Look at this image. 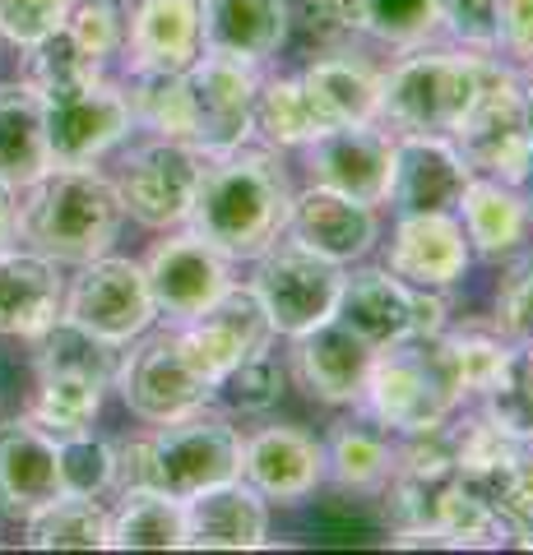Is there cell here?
I'll use <instances>...</instances> for the list:
<instances>
[{
    "mask_svg": "<svg viewBox=\"0 0 533 555\" xmlns=\"http://www.w3.org/2000/svg\"><path fill=\"white\" fill-rule=\"evenodd\" d=\"M297 190L269 149H232L204 158L195 204L186 228L228 259H255L288 232V208Z\"/></svg>",
    "mask_w": 533,
    "mask_h": 555,
    "instance_id": "1",
    "label": "cell"
},
{
    "mask_svg": "<svg viewBox=\"0 0 533 555\" xmlns=\"http://www.w3.org/2000/svg\"><path fill=\"white\" fill-rule=\"evenodd\" d=\"M126 222L116 181L98 167H51L28 185V199L14 204V232L51 264H89L107 255Z\"/></svg>",
    "mask_w": 533,
    "mask_h": 555,
    "instance_id": "2",
    "label": "cell"
},
{
    "mask_svg": "<svg viewBox=\"0 0 533 555\" xmlns=\"http://www.w3.org/2000/svg\"><path fill=\"white\" fill-rule=\"evenodd\" d=\"M242 430L218 412H191L177 422L153 426V436L126 444L116 454V481L122 491L130 486H153L167 495H195L204 486L242 477Z\"/></svg>",
    "mask_w": 533,
    "mask_h": 555,
    "instance_id": "3",
    "label": "cell"
},
{
    "mask_svg": "<svg viewBox=\"0 0 533 555\" xmlns=\"http://www.w3.org/2000/svg\"><path fill=\"white\" fill-rule=\"evenodd\" d=\"M363 403L376 422L399 430V436H422V430L445 426L464 403L450 338H404L376 352Z\"/></svg>",
    "mask_w": 533,
    "mask_h": 555,
    "instance_id": "4",
    "label": "cell"
},
{
    "mask_svg": "<svg viewBox=\"0 0 533 555\" xmlns=\"http://www.w3.org/2000/svg\"><path fill=\"white\" fill-rule=\"evenodd\" d=\"M478 56L483 51L469 47H413V56H404L381 83V120L399 134H450L478 93Z\"/></svg>",
    "mask_w": 533,
    "mask_h": 555,
    "instance_id": "5",
    "label": "cell"
},
{
    "mask_svg": "<svg viewBox=\"0 0 533 555\" xmlns=\"http://www.w3.org/2000/svg\"><path fill=\"white\" fill-rule=\"evenodd\" d=\"M450 139L478 177H496V181L520 185L524 167L533 158V139L524 126V102H520L515 65L492 56V51L478 56V93L469 102V112H464V120L450 130Z\"/></svg>",
    "mask_w": 533,
    "mask_h": 555,
    "instance_id": "6",
    "label": "cell"
},
{
    "mask_svg": "<svg viewBox=\"0 0 533 555\" xmlns=\"http://www.w3.org/2000/svg\"><path fill=\"white\" fill-rule=\"evenodd\" d=\"M126 347L130 352L116 366V389H122L130 416H140L144 426L177 422V416H191L218 398L214 379H204L191 366L177 328H163V334H149L144 328Z\"/></svg>",
    "mask_w": 533,
    "mask_h": 555,
    "instance_id": "7",
    "label": "cell"
},
{
    "mask_svg": "<svg viewBox=\"0 0 533 555\" xmlns=\"http://www.w3.org/2000/svg\"><path fill=\"white\" fill-rule=\"evenodd\" d=\"M343 264H334V259H325L316 250L297 246V241H274V246L265 255H255V297L265 301L269 310V324L274 334L283 338H302L312 334L316 324L334 320L339 310V292H343Z\"/></svg>",
    "mask_w": 533,
    "mask_h": 555,
    "instance_id": "8",
    "label": "cell"
},
{
    "mask_svg": "<svg viewBox=\"0 0 533 555\" xmlns=\"http://www.w3.org/2000/svg\"><path fill=\"white\" fill-rule=\"evenodd\" d=\"M204 171V153L186 139H163L153 134L144 144H135L122 171H116V195H122L126 214L144 228H186L195 204V185Z\"/></svg>",
    "mask_w": 533,
    "mask_h": 555,
    "instance_id": "9",
    "label": "cell"
},
{
    "mask_svg": "<svg viewBox=\"0 0 533 555\" xmlns=\"http://www.w3.org/2000/svg\"><path fill=\"white\" fill-rule=\"evenodd\" d=\"M61 315L89 328L93 338L112 343V347H126L153 328L158 310H153L149 297V278L144 264L122 255H98L89 264H79L75 283L65 287V301H61Z\"/></svg>",
    "mask_w": 533,
    "mask_h": 555,
    "instance_id": "10",
    "label": "cell"
},
{
    "mask_svg": "<svg viewBox=\"0 0 533 555\" xmlns=\"http://www.w3.org/2000/svg\"><path fill=\"white\" fill-rule=\"evenodd\" d=\"M186 89H191L195 112L191 144L204 158L246 144L255 130V89H261V75L251 61L228 56V51H200V61L186 69Z\"/></svg>",
    "mask_w": 533,
    "mask_h": 555,
    "instance_id": "11",
    "label": "cell"
},
{
    "mask_svg": "<svg viewBox=\"0 0 533 555\" xmlns=\"http://www.w3.org/2000/svg\"><path fill=\"white\" fill-rule=\"evenodd\" d=\"M177 334H181V347H186V357H191V366L204 379H214V385L237 366V361L265 352V347L279 338L269 324L265 301L255 297L251 283H228L210 310H200L195 320L177 324Z\"/></svg>",
    "mask_w": 533,
    "mask_h": 555,
    "instance_id": "12",
    "label": "cell"
},
{
    "mask_svg": "<svg viewBox=\"0 0 533 555\" xmlns=\"http://www.w3.org/2000/svg\"><path fill=\"white\" fill-rule=\"evenodd\" d=\"M144 278H149V297L158 320L186 324L223 297V287L232 283V259L186 228L149 250Z\"/></svg>",
    "mask_w": 533,
    "mask_h": 555,
    "instance_id": "13",
    "label": "cell"
},
{
    "mask_svg": "<svg viewBox=\"0 0 533 555\" xmlns=\"http://www.w3.org/2000/svg\"><path fill=\"white\" fill-rule=\"evenodd\" d=\"M135 130L126 89L93 79L75 93L47 98V149L51 167H93Z\"/></svg>",
    "mask_w": 533,
    "mask_h": 555,
    "instance_id": "14",
    "label": "cell"
},
{
    "mask_svg": "<svg viewBox=\"0 0 533 555\" xmlns=\"http://www.w3.org/2000/svg\"><path fill=\"white\" fill-rule=\"evenodd\" d=\"M390 167H394V134L371 126H334L306 144V171L316 185H330L348 199L381 208L390 199Z\"/></svg>",
    "mask_w": 533,
    "mask_h": 555,
    "instance_id": "15",
    "label": "cell"
},
{
    "mask_svg": "<svg viewBox=\"0 0 533 555\" xmlns=\"http://www.w3.org/2000/svg\"><path fill=\"white\" fill-rule=\"evenodd\" d=\"M473 167L450 134H394L390 199L399 214H455Z\"/></svg>",
    "mask_w": 533,
    "mask_h": 555,
    "instance_id": "16",
    "label": "cell"
},
{
    "mask_svg": "<svg viewBox=\"0 0 533 555\" xmlns=\"http://www.w3.org/2000/svg\"><path fill=\"white\" fill-rule=\"evenodd\" d=\"M297 246L316 250L325 259H334V264H357V259H367L376 236H381V218H376V208L363 204V199H348L339 195L330 185H306L292 195V208H288V232Z\"/></svg>",
    "mask_w": 533,
    "mask_h": 555,
    "instance_id": "17",
    "label": "cell"
},
{
    "mask_svg": "<svg viewBox=\"0 0 533 555\" xmlns=\"http://www.w3.org/2000/svg\"><path fill=\"white\" fill-rule=\"evenodd\" d=\"M371 361H376V347L339 320H325L312 334L292 338V371H297L302 389L334 408L363 403Z\"/></svg>",
    "mask_w": 533,
    "mask_h": 555,
    "instance_id": "18",
    "label": "cell"
},
{
    "mask_svg": "<svg viewBox=\"0 0 533 555\" xmlns=\"http://www.w3.org/2000/svg\"><path fill=\"white\" fill-rule=\"evenodd\" d=\"M469 236L459 228V214H399L390 236L385 269L399 273L413 287H455L469 273Z\"/></svg>",
    "mask_w": 533,
    "mask_h": 555,
    "instance_id": "19",
    "label": "cell"
},
{
    "mask_svg": "<svg viewBox=\"0 0 533 555\" xmlns=\"http://www.w3.org/2000/svg\"><path fill=\"white\" fill-rule=\"evenodd\" d=\"M186 546L195 551H255L269 537V500L246 477L186 495Z\"/></svg>",
    "mask_w": 533,
    "mask_h": 555,
    "instance_id": "20",
    "label": "cell"
},
{
    "mask_svg": "<svg viewBox=\"0 0 533 555\" xmlns=\"http://www.w3.org/2000/svg\"><path fill=\"white\" fill-rule=\"evenodd\" d=\"M242 477L274 505H297L325 481V444L297 426H265L242 444Z\"/></svg>",
    "mask_w": 533,
    "mask_h": 555,
    "instance_id": "21",
    "label": "cell"
},
{
    "mask_svg": "<svg viewBox=\"0 0 533 555\" xmlns=\"http://www.w3.org/2000/svg\"><path fill=\"white\" fill-rule=\"evenodd\" d=\"M61 491L56 436L38 422H5L0 426V518L24 524Z\"/></svg>",
    "mask_w": 533,
    "mask_h": 555,
    "instance_id": "22",
    "label": "cell"
},
{
    "mask_svg": "<svg viewBox=\"0 0 533 555\" xmlns=\"http://www.w3.org/2000/svg\"><path fill=\"white\" fill-rule=\"evenodd\" d=\"M413 315H418V287L404 283L390 269H357L343 273L334 320L348 324L357 338H367L376 352L413 338Z\"/></svg>",
    "mask_w": 533,
    "mask_h": 555,
    "instance_id": "23",
    "label": "cell"
},
{
    "mask_svg": "<svg viewBox=\"0 0 533 555\" xmlns=\"http://www.w3.org/2000/svg\"><path fill=\"white\" fill-rule=\"evenodd\" d=\"M126 47L135 69H191L204 51V0H140Z\"/></svg>",
    "mask_w": 533,
    "mask_h": 555,
    "instance_id": "24",
    "label": "cell"
},
{
    "mask_svg": "<svg viewBox=\"0 0 533 555\" xmlns=\"http://www.w3.org/2000/svg\"><path fill=\"white\" fill-rule=\"evenodd\" d=\"M65 278L33 250H0V338H38L61 320Z\"/></svg>",
    "mask_w": 533,
    "mask_h": 555,
    "instance_id": "25",
    "label": "cell"
},
{
    "mask_svg": "<svg viewBox=\"0 0 533 555\" xmlns=\"http://www.w3.org/2000/svg\"><path fill=\"white\" fill-rule=\"evenodd\" d=\"M302 89L312 98L325 130L334 126H371L381 120V83L385 75L363 56H325L302 69Z\"/></svg>",
    "mask_w": 533,
    "mask_h": 555,
    "instance_id": "26",
    "label": "cell"
},
{
    "mask_svg": "<svg viewBox=\"0 0 533 555\" xmlns=\"http://www.w3.org/2000/svg\"><path fill=\"white\" fill-rule=\"evenodd\" d=\"M51 171L47 98L28 79L0 83V185L28 190Z\"/></svg>",
    "mask_w": 533,
    "mask_h": 555,
    "instance_id": "27",
    "label": "cell"
},
{
    "mask_svg": "<svg viewBox=\"0 0 533 555\" xmlns=\"http://www.w3.org/2000/svg\"><path fill=\"white\" fill-rule=\"evenodd\" d=\"M455 214H459L464 236H469V250L483 255V259L515 255L529 236V208L510 181L478 177L473 171V181L464 185Z\"/></svg>",
    "mask_w": 533,
    "mask_h": 555,
    "instance_id": "28",
    "label": "cell"
},
{
    "mask_svg": "<svg viewBox=\"0 0 533 555\" xmlns=\"http://www.w3.org/2000/svg\"><path fill=\"white\" fill-rule=\"evenodd\" d=\"M288 42V0H204V51H228L251 65Z\"/></svg>",
    "mask_w": 533,
    "mask_h": 555,
    "instance_id": "29",
    "label": "cell"
},
{
    "mask_svg": "<svg viewBox=\"0 0 533 555\" xmlns=\"http://www.w3.org/2000/svg\"><path fill=\"white\" fill-rule=\"evenodd\" d=\"M107 546L116 551H181L186 546V505L153 486H130L112 514Z\"/></svg>",
    "mask_w": 533,
    "mask_h": 555,
    "instance_id": "30",
    "label": "cell"
},
{
    "mask_svg": "<svg viewBox=\"0 0 533 555\" xmlns=\"http://www.w3.org/2000/svg\"><path fill=\"white\" fill-rule=\"evenodd\" d=\"M33 366L38 375H84V379H98L102 389L116 385V366H122V347L93 338L89 328H79L71 320H56L47 324L38 338H33Z\"/></svg>",
    "mask_w": 533,
    "mask_h": 555,
    "instance_id": "31",
    "label": "cell"
},
{
    "mask_svg": "<svg viewBox=\"0 0 533 555\" xmlns=\"http://www.w3.org/2000/svg\"><path fill=\"white\" fill-rule=\"evenodd\" d=\"M24 524V542L33 551H102L112 532V514L93 495H56Z\"/></svg>",
    "mask_w": 533,
    "mask_h": 555,
    "instance_id": "32",
    "label": "cell"
},
{
    "mask_svg": "<svg viewBox=\"0 0 533 555\" xmlns=\"http://www.w3.org/2000/svg\"><path fill=\"white\" fill-rule=\"evenodd\" d=\"M126 102H130V120L140 130L191 144L195 112H191V89H186V69H135Z\"/></svg>",
    "mask_w": 533,
    "mask_h": 555,
    "instance_id": "33",
    "label": "cell"
},
{
    "mask_svg": "<svg viewBox=\"0 0 533 555\" xmlns=\"http://www.w3.org/2000/svg\"><path fill=\"white\" fill-rule=\"evenodd\" d=\"M432 532H441L445 546L464 551V546H502L510 528H506V518L496 514V505H492L483 491H473L464 477H455L436 495Z\"/></svg>",
    "mask_w": 533,
    "mask_h": 555,
    "instance_id": "34",
    "label": "cell"
},
{
    "mask_svg": "<svg viewBox=\"0 0 533 555\" xmlns=\"http://www.w3.org/2000/svg\"><path fill=\"white\" fill-rule=\"evenodd\" d=\"M255 130L269 149H306L325 130L302 79H261L255 89Z\"/></svg>",
    "mask_w": 533,
    "mask_h": 555,
    "instance_id": "35",
    "label": "cell"
},
{
    "mask_svg": "<svg viewBox=\"0 0 533 555\" xmlns=\"http://www.w3.org/2000/svg\"><path fill=\"white\" fill-rule=\"evenodd\" d=\"M325 473L348 491H381L394 473V449L363 426H339L325 444Z\"/></svg>",
    "mask_w": 533,
    "mask_h": 555,
    "instance_id": "36",
    "label": "cell"
},
{
    "mask_svg": "<svg viewBox=\"0 0 533 555\" xmlns=\"http://www.w3.org/2000/svg\"><path fill=\"white\" fill-rule=\"evenodd\" d=\"M28 51V83L38 89L42 98H61V93H75L84 83L102 79V61H93L71 33L56 28L51 38L24 47Z\"/></svg>",
    "mask_w": 533,
    "mask_h": 555,
    "instance_id": "37",
    "label": "cell"
},
{
    "mask_svg": "<svg viewBox=\"0 0 533 555\" xmlns=\"http://www.w3.org/2000/svg\"><path fill=\"white\" fill-rule=\"evenodd\" d=\"M102 412V385L84 375H38V398H33V422L51 436L89 430Z\"/></svg>",
    "mask_w": 533,
    "mask_h": 555,
    "instance_id": "38",
    "label": "cell"
},
{
    "mask_svg": "<svg viewBox=\"0 0 533 555\" xmlns=\"http://www.w3.org/2000/svg\"><path fill=\"white\" fill-rule=\"evenodd\" d=\"M450 449H455V473L469 486H483L487 477H496L502 467H510L524 454L529 444H520L506 426H496L492 416H469L464 426L450 430Z\"/></svg>",
    "mask_w": 533,
    "mask_h": 555,
    "instance_id": "39",
    "label": "cell"
},
{
    "mask_svg": "<svg viewBox=\"0 0 533 555\" xmlns=\"http://www.w3.org/2000/svg\"><path fill=\"white\" fill-rule=\"evenodd\" d=\"M487 416L496 426H506L520 444H533V352L520 343H510L506 371L496 375V385L483 393Z\"/></svg>",
    "mask_w": 533,
    "mask_h": 555,
    "instance_id": "40",
    "label": "cell"
},
{
    "mask_svg": "<svg viewBox=\"0 0 533 555\" xmlns=\"http://www.w3.org/2000/svg\"><path fill=\"white\" fill-rule=\"evenodd\" d=\"M363 33L385 47H427L441 33L436 0H363Z\"/></svg>",
    "mask_w": 533,
    "mask_h": 555,
    "instance_id": "41",
    "label": "cell"
},
{
    "mask_svg": "<svg viewBox=\"0 0 533 555\" xmlns=\"http://www.w3.org/2000/svg\"><path fill=\"white\" fill-rule=\"evenodd\" d=\"M56 467H61V491L65 495H102L116 486V449L98 440L93 430H71L56 436Z\"/></svg>",
    "mask_w": 533,
    "mask_h": 555,
    "instance_id": "42",
    "label": "cell"
},
{
    "mask_svg": "<svg viewBox=\"0 0 533 555\" xmlns=\"http://www.w3.org/2000/svg\"><path fill=\"white\" fill-rule=\"evenodd\" d=\"M445 338H450L464 398H469V393H487L496 385V375L506 371L510 338L502 334V328H473V324L459 328V334H445Z\"/></svg>",
    "mask_w": 533,
    "mask_h": 555,
    "instance_id": "43",
    "label": "cell"
},
{
    "mask_svg": "<svg viewBox=\"0 0 533 555\" xmlns=\"http://www.w3.org/2000/svg\"><path fill=\"white\" fill-rule=\"evenodd\" d=\"M126 28H130L126 0H71V14H65V33L93 61H112L116 51H126Z\"/></svg>",
    "mask_w": 533,
    "mask_h": 555,
    "instance_id": "44",
    "label": "cell"
},
{
    "mask_svg": "<svg viewBox=\"0 0 533 555\" xmlns=\"http://www.w3.org/2000/svg\"><path fill=\"white\" fill-rule=\"evenodd\" d=\"M473 491H483L496 505V514L506 518L515 542L533 551V444L510 467H502L496 477H487L483 486H473Z\"/></svg>",
    "mask_w": 533,
    "mask_h": 555,
    "instance_id": "45",
    "label": "cell"
},
{
    "mask_svg": "<svg viewBox=\"0 0 533 555\" xmlns=\"http://www.w3.org/2000/svg\"><path fill=\"white\" fill-rule=\"evenodd\" d=\"M218 393L242 412H269L283 393V361L265 347V352L237 361V366L218 379Z\"/></svg>",
    "mask_w": 533,
    "mask_h": 555,
    "instance_id": "46",
    "label": "cell"
},
{
    "mask_svg": "<svg viewBox=\"0 0 533 555\" xmlns=\"http://www.w3.org/2000/svg\"><path fill=\"white\" fill-rule=\"evenodd\" d=\"M65 14H71V0H0V38L24 51L65 28Z\"/></svg>",
    "mask_w": 533,
    "mask_h": 555,
    "instance_id": "47",
    "label": "cell"
},
{
    "mask_svg": "<svg viewBox=\"0 0 533 555\" xmlns=\"http://www.w3.org/2000/svg\"><path fill=\"white\" fill-rule=\"evenodd\" d=\"M496 328L533 352V255H524L506 278L502 292H496Z\"/></svg>",
    "mask_w": 533,
    "mask_h": 555,
    "instance_id": "48",
    "label": "cell"
},
{
    "mask_svg": "<svg viewBox=\"0 0 533 555\" xmlns=\"http://www.w3.org/2000/svg\"><path fill=\"white\" fill-rule=\"evenodd\" d=\"M441 28L469 51H496V0H436Z\"/></svg>",
    "mask_w": 533,
    "mask_h": 555,
    "instance_id": "49",
    "label": "cell"
},
{
    "mask_svg": "<svg viewBox=\"0 0 533 555\" xmlns=\"http://www.w3.org/2000/svg\"><path fill=\"white\" fill-rule=\"evenodd\" d=\"M496 51L533 65V0H496Z\"/></svg>",
    "mask_w": 533,
    "mask_h": 555,
    "instance_id": "50",
    "label": "cell"
},
{
    "mask_svg": "<svg viewBox=\"0 0 533 555\" xmlns=\"http://www.w3.org/2000/svg\"><path fill=\"white\" fill-rule=\"evenodd\" d=\"M306 14L330 33H363V0H306Z\"/></svg>",
    "mask_w": 533,
    "mask_h": 555,
    "instance_id": "51",
    "label": "cell"
},
{
    "mask_svg": "<svg viewBox=\"0 0 533 555\" xmlns=\"http://www.w3.org/2000/svg\"><path fill=\"white\" fill-rule=\"evenodd\" d=\"M14 241V190L0 185V250Z\"/></svg>",
    "mask_w": 533,
    "mask_h": 555,
    "instance_id": "52",
    "label": "cell"
},
{
    "mask_svg": "<svg viewBox=\"0 0 533 555\" xmlns=\"http://www.w3.org/2000/svg\"><path fill=\"white\" fill-rule=\"evenodd\" d=\"M520 199H524V208H529V228H533V158H529V167H524V177H520Z\"/></svg>",
    "mask_w": 533,
    "mask_h": 555,
    "instance_id": "53",
    "label": "cell"
},
{
    "mask_svg": "<svg viewBox=\"0 0 533 555\" xmlns=\"http://www.w3.org/2000/svg\"><path fill=\"white\" fill-rule=\"evenodd\" d=\"M520 102H524V126H529V139H533V75L520 83Z\"/></svg>",
    "mask_w": 533,
    "mask_h": 555,
    "instance_id": "54",
    "label": "cell"
},
{
    "mask_svg": "<svg viewBox=\"0 0 533 555\" xmlns=\"http://www.w3.org/2000/svg\"><path fill=\"white\" fill-rule=\"evenodd\" d=\"M529 69H533V65H529Z\"/></svg>",
    "mask_w": 533,
    "mask_h": 555,
    "instance_id": "55",
    "label": "cell"
}]
</instances>
